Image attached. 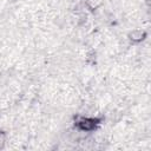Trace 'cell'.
Instances as JSON below:
<instances>
[{"instance_id": "6da1fadb", "label": "cell", "mask_w": 151, "mask_h": 151, "mask_svg": "<svg viewBox=\"0 0 151 151\" xmlns=\"http://www.w3.org/2000/svg\"><path fill=\"white\" fill-rule=\"evenodd\" d=\"M100 123L99 118H80L76 122V126L81 131H92Z\"/></svg>"}]
</instances>
